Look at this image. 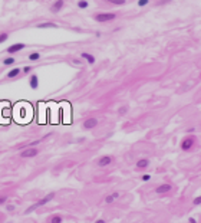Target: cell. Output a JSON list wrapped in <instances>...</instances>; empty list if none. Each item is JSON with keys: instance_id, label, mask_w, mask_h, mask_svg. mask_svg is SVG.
<instances>
[{"instance_id": "6da1fadb", "label": "cell", "mask_w": 201, "mask_h": 223, "mask_svg": "<svg viewBox=\"0 0 201 223\" xmlns=\"http://www.w3.org/2000/svg\"><path fill=\"white\" fill-rule=\"evenodd\" d=\"M55 196H56V193H49L48 196H45V197H43V199H40L39 202H36L35 204H32V206H29V207H27V209H26V212H25V213H26V214H29V213H32V212H35V210L38 209V207H40V206H43V204H48V203H49L50 200H53V199H55Z\"/></svg>"}, {"instance_id": "7a4b0ae2", "label": "cell", "mask_w": 201, "mask_h": 223, "mask_svg": "<svg viewBox=\"0 0 201 223\" xmlns=\"http://www.w3.org/2000/svg\"><path fill=\"white\" fill-rule=\"evenodd\" d=\"M94 19L99 23H105V22H111V20H115L116 19V14L115 13H98L94 16Z\"/></svg>"}, {"instance_id": "3957f363", "label": "cell", "mask_w": 201, "mask_h": 223, "mask_svg": "<svg viewBox=\"0 0 201 223\" xmlns=\"http://www.w3.org/2000/svg\"><path fill=\"white\" fill-rule=\"evenodd\" d=\"M181 150L183 151H188V150H191L192 147H194V137H185L183 141H181Z\"/></svg>"}, {"instance_id": "277c9868", "label": "cell", "mask_w": 201, "mask_h": 223, "mask_svg": "<svg viewBox=\"0 0 201 223\" xmlns=\"http://www.w3.org/2000/svg\"><path fill=\"white\" fill-rule=\"evenodd\" d=\"M38 153H39V150L38 148H33V147H29V148H26V150H23L22 151V158H32V157H36L38 156Z\"/></svg>"}, {"instance_id": "5b68a950", "label": "cell", "mask_w": 201, "mask_h": 223, "mask_svg": "<svg viewBox=\"0 0 201 223\" xmlns=\"http://www.w3.org/2000/svg\"><path fill=\"white\" fill-rule=\"evenodd\" d=\"M171 190H173V186H171V184L164 183L155 189V193H157V194H165V193H170Z\"/></svg>"}, {"instance_id": "8992f818", "label": "cell", "mask_w": 201, "mask_h": 223, "mask_svg": "<svg viewBox=\"0 0 201 223\" xmlns=\"http://www.w3.org/2000/svg\"><path fill=\"white\" fill-rule=\"evenodd\" d=\"M25 48H26V45H25V43H14V45H12V46H9V48H7V53L14 55V53H17L19 51L25 49Z\"/></svg>"}, {"instance_id": "52a82bcc", "label": "cell", "mask_w": 201, "mask_h": 223, "mask_svg": "<svg viewBox=\"0 0 201 223\" xmlns=\"http://www.w3.org/2000/svg\"><path fill=\"white\" fill-rule=\"evenodd\" d=\"M63 6H65V1H63V0H56L53 4H52V7H50V12H52V13H59V12L63 9Z\"/></svg>"}, {"instance_id": "ba28073f", "label": "cell", "mask_w": 201, "mask_h": 223, "mask_svg": "<svg viewBox=\"0 0 201 223\" xmlns=\"http://www.w3.org/2000/svg\"><path fill=\"white\" fill-rule=\"evenodd\" d=\"M96 125H98V119L96 118H88L83 122V128H85V130H92Z\"/></svg>"}, {"instance_id": "9c48e42d", "label": "cell", "mask_w": 201, "mask_h": 223, "mask_svg": "<svg viewBox=\"0 0 201 223\" xmlns=\"http://www.w3.org/2000/svg\"><path fill=\"white\" fill-rule=\"evenodd\" d=\"M111 163H112V157L111 156H104V157H101L98 160V166L99 167H107Z\"/></svg>"}, {"instance_id": "30bf717a", "label": "cell", "mask_w": 201, "mask_h": 223, "mask_svg": "<svg viewBox=\"0 0 201 223\" xmlns=\"http://www.w3.org/2000/svg\"><path fill=\"white\" fill-rule=\"evenodd\" d=\"M29 86L32 89H38L39 88V76L38 75H32L29 79Z\"/></svg>"}, {"instance_id": "8fae6325", "label": "cell", "mask_w": 201, "mask_h": 223, "mask_svg": "<svg viewBox=\"0 0 201 223\" xmlns=\"http://www.w3.org/2000/svg\"><path fill=\"white\" fill-rule=\"evenodd\" d=\"M80 58L82 59H85L89 65H94L95 64V56L94 55H91V53H88V52H82L80 53Z\"/></svg>"}, {"instance_id": "7c38bea8", "label": "cell", "mask_w": 201, "mask_h": 223, "mask_svg": "<svg viewBox=\"0 0 201 223\" xmlns=\"http://www.w3.org/2000/svg\"><path fill=\"white\" fill-rule=\"evenodd\" d=\"M119 197V193L118 192H114V193H111V194H108L107 197H105V203L107 204H111V203H114V200H116Z\"/></svg>"}, {"instance_id": "4fadbf2b", "label": "cell", "mask_w": 201, "mask_h": 223, "mask_svg": "<svg viewBox=\"0 0 201 223\" xmlns=\"http://www.w3.org/2000/svg\"><path fill=\"white\" fill-rule=\"evenodd\" d=\"M39 29H58V25L56 23H52V22H45V23H39L38 25Z\"/></svg>"}, {"instance_id": "5bb4252c", "label": "cell", "mask_w": 201, "mask_h": 223, "mask_svg": "<svg viewBox=\"0 0 201 223\" xmlns=\"http://www.w3.org/2000/svg\"><path fill=\"white\" fill-rule=\"evenodd\" d=\"M149 166V160L148 158H141L136 161V169H147Z\"/></svg>"}, {"instance_id": "9a60e30c", "label": "cell", "mask_w": 201, "mask_h": 223, "mask_svg": "<svg viewBox=\"0 0 201 223\" xmlns=\"http://www.w3.org/2000/svg\"><path fill=\"white\" fill-rule=\"evenodd\" d=\"M19 74H20V69H19V68H14V69L7 72V78H16V76H19Z\"/></svg>"}, {"instance_id": "2e32d148", "label": "cell", "mask_w": 201, "mask_h": 223, "mask_svg": "<svg viewBox=\"0 0 201 223\" xmlns=\"http://www.w3.org/2000/svg\"><path fill=\"white\" fill-rule=\"evenodd\" d=\"M62 222H63V217L60 214H55L50 219V223H62Z\"/></svg>"}, {"instance_id": "e0dca14e", "label": "cell", "mask_w": 201, "mask_h": 223, "mask_svg": "<svg viewBox=\"0 0 201 223\" xmlns=\"http://www.w3.org/2000/svg\"><path fill=\"white\" fill-rule=\"evenodd\" d=\"M13 64H14V58H12V56H9V58H4V59H3V65L10 66V65H13Z\"/></svg>"}, {"instance_id": "ac0fdd59", "label": "cell", "mask_w": 201, "mask_h": 223, "mask_svg": "<svg viewBox=\"0 0 201 223\" xmlns=\"http://www.w3.org/2000/svg\"><path fill=\"white\" fill-rule=\"evenodd\" d=\"M105 1L111 3V4H116V6H122V4H125V3H126L125 0H105Z\"/></svg>"}, {"instance_id": "d6986e66", "label": "cell", "mask_w": 201, "mask_h": 223, "mask_svg": "<svg viewBox=\"0 0 201 223\" xmlns=\"http://www.w3.org/2000/svg\"><path fill=\"white\" fill-rule=\"evenodd\" d=\"M88 6H89V3L86 0H79L78 1V7L79 9H88Z\"/></svg>"}, {"instance_id": "ffe728a7", "label": "cell", "mask_w": 201, "mask_h": 223, "mask_svg": "<svg viewBox=\"0 0 201 223\" xmlns=\"http://www.w3.org/2000/svg\"><path fill=\"white\" fill-rule=\"evenodd\" d=\"M29 59H30V61H38V59H40V53L39 52H32L30 55H29Z\"/></svg>"}, {"instance_id": "44dd1931", "label": "cell", "mask_w": 201, "mask_h": 223, "mask_svg": "<svg viewBox=\"0 0 201 223\" xmlns=\"http://www.w3.org/2000/svg\"><path fill=\"white\" fill-rule=\"evenodd\" d=\"M126 112H128V106H126V105H122V106L118 108V114H119V115H125Z\"/></svg>"}, {"instance_id": "7402d4cb", "label": "cell", "mask_w": 201, "mask_h": 223, "mask_svg": "<svg viewBox=\"0 0 201 223\" xmlns=\"http://www.w3.org/2000/svg\"><path fill=\"white\" fill-rule=\"evenodd\" d=\"M7 39H9V35H7V33H4V32H3V33H0V43L6 42Z\"/></svg>"}, {"instance_id": "603a6c76", "label": "cell", "mask_w": 201, "mask_h": 223, "mask_svg": "<svg viewBox=\"0 0 201 223\" xmlns=\"http://www.w3.org/2000/svg\"><path fill=\"white\" fill-rule=\"evenodd\" d=\"M148 3H149V0H138V6H139V7H144V6H147Z\"/></svg>"}, {"instance_id": "cb8c5ba5", "label": "cell", "mask_w": 201, "mask_h": 223, "mask_svg": "<svg viewBox=\"0 0 201 223\" xmlns=\"http://www.w3.org/2000/svg\"><path fill=\"white\" fill-rule=\"evenodd\" d=\"M192 204H194V206H198V204H201V196L195 197V199L192 200Z\"/></svg>"}, {"instance_id": "d4e9b609", "label": "cell", "mask_w": 201, "mask_h": 223, "mask_svg": "<svg viewBox=\"0 0 201 223\" xmlns=\"http://www.w3.org/2000/svg\"><path fill=\"white\" fill-rule=\"evenodd\" d=\"M141 180H142V182H149V180H151V176H149V174H144V176L141 177Z\"/></svg>"}, {"instance_id": "484cf974", "label": "cell", "mask_w": 201, "mask_h": 223, "mask_svg": "<svg viewBox=\"0 0 201 223\" xmlns=\"http://www.w3.org/2000/svg\"><path fill=\"white\" fill-rule=\"evenodd\" d=\"M6 202H7V196H0V206L4 204Z\"/></svg>"}, {"instance_id": "4316f807", "label": "cell", "mask_w": 201, "mask_h": 223, "mask_svg": "<svg viewBox=\"0 0 201 223\" xmlns=\"http://www.w3.org/2000/svg\"><path fill=\"white\" fill-rule=\"evenodd\" d=\"M42 141V140H36V141H33V143H30V144H27L26 147H35V145H38Z\"/></svg>"}, {"instance_id": "83f0119b", "label": "cell", "mask_w": 201, "mask_h": 223, "mask_svg": "<svg viewBox=\"0 0 201 223\" xmlns=\"http://www.w3.org/2000/svg\"><path fill=\"white\" fill-rule=\"evenodd\" d=\"M23 72H25V74H29V72H32V66H25V68H23Z\"/></svg>"}, {"instance_id": "f1b7e54d", "label": "cell", "mask_w": 201, "mask_h": 223, "mask_svg": "<svg viewBox=\"0 0 201 223\" xmlns=\"http://www.w3.org/2000/svg\"><path fill=\"white\" fill-rule=\"evenodd\" d=\"M6 209H7V212H13V210H14V204H7V206H6Z\"/></svg>"}, {"instance_id": "f546056e", "label": "cell", "mask_w": 201, "mask_h": 223, "mask_svg": "<svg viewBox=\"0 0 201 223\" xmlns=\"http://www.w3.org/2000/svg\"><path fill=\"white\" fill-rule=\"evenodd\" d=\"M170 1H173V0H160L158 4H167V3H170Z\"/></svg>"}, {"instance_id": "4dcf8cb0", "label": "cell", "mask_w": 201, "mask_h": 223, "mask_svg": "<svg viewBox=\"0 0 201 223\" xmlns=\"http://www.w3.org/2000/svg\"><path fill=\"white\" fill-rule=\"evenodd\" d=\"M72 62H73V64H75V65H79V66H80V64H82V62H80L79 59H73V61H72Z\"/></svg>"}, {"instance_id": "1f68e13d", "label": "cell", "mask_w": 201, "mask_h": 223, "mask_svg": "<svg viewBox=\"0 0 201 223\" xmlns=\"http://www.w3.org/2000/svg\"><path fill=\"white\" fill-rule=\"evenodd\" d=\"M188 222L190 223H197V220H195L194 217H190V219H188Z\"/></svg>"}, {"instance_id": "d6a6232c", "label": "cell", "mask_w": 201, "mask_h": 223, "mask_svg": "<svg viewBox=\"0 0 201 223\" xmlns=\"http://www.w3.org/2000/svg\"><path fill=\"white\" fill-rule=\"evenodd\" d=\"M95 223H107V222H105L104 219H98V220H96V222H95Z\"/></svg>"}, {"instance_id": "836d02e7", "label": "cell", "mask_w": 201, "mask_h": 223, "mask_svg": "<svg viewBox=\"0 0 201 223\" xmlns=\"http://www.w3.org/2000/svg\"><path fill=\"white\" fill-rule=\"evenodd\" d=\"M195 131V128L194 127H191V128H188V132H194Z\"/></svg>"}, {"instance_id": "e575fe53", "label": "cell", "mask_w": 201, "mask_h": 223, "mask_svg": "<svg viewBox=\"0 0 201 223\" xmlns=\"http://www.w3.org/2000/svg\"><path fill=\"white\" fill-rule=\"evenodd\" d=\"M83 141H85V138H83V137H82V138H78V143H83Z\"/></svg>"}]
</instances>
